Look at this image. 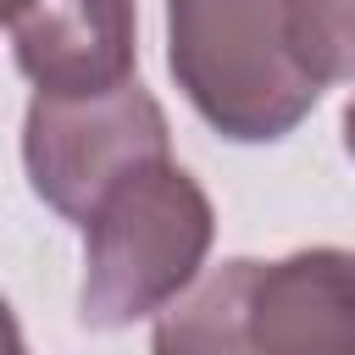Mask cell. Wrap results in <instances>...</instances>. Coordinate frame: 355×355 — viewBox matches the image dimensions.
Here are the masks:
<instances>
[{
  "mask_svg": "<svg viewBox=\"0 0 355 355\" xmlns=\"http://www.w3.org/2000/svg\"><path fill=\"white\" fill-rule=\"evenodd\" d=\"M166 155H172L166 111L139 78L83 100H50V94L28 100V116H22L28 183L55 216L78 227L128 172Z\"/></svg>",
  "mask_w": 355,
  "mask_h": 355,
  "instance_id": "obj_3",
  "label": "cell"
},
{
  "mask_svg": "<svg viewBox=\"0 0 355 355\" xmlns=\"http://www.w3.org/2000/svg\"><path fill=\"white\" fill-rule=\"evenodd\" d=\"M211 239L216 211L189 166L166 155L128 172L83 222V327L116 333L144 316H161L178 294L200 283Z\"/></svg>",
  "mask_w": 355,
  "mask_h": 355,
  "instance_id": "obj_1",
  "label": "cell"
},
{
  "mask_svg": "<svg viewBox=\"0 0 355 355\" xmlns=\"http://www.w3.org/2000/svg\"><path fill=\"white\" fill-rule=\"evenodd\" d=\"M28 6H33V0H0V28H11V22L28 11Z\"/></svg>",
  "mask_w": 355,
  "mask_h": 355,
  "instance_id": "obj_9",
  "label": "cell"
},
{
  "mask_svg": "<svg viewBox=\"0 0 355 355\" xmlns=\"http://www.w3.org/2000/svg\"><path fill=\"white\" fill-rule=\"evenodd\" d=\"M239 327L250 355H355V250L311 244L277 261L244 255Z\"/></svg>",
  "mask_w": 355,
  "mask_h": 355,
  "instance_id": "obj_4",
  "label": "cell"
},
{
  "mask_svg": "<svg viewBox=\"0 0 355 355\" xmlns=\"http://www.w3.org/2000/svg\"><path fill=\"white\" fill-rule=\"evenodd\" d=\"M239 305H244V255L200 272V283L155 316L150 355H250Z\"/></svg>",
  "mask_w": 355,
  "mask_h": 355,
  "instance_id": "obj_6",
  "label": "cell"
},
{
  "mask_svg": "<svg viewBox=\"0 0 355 355\" xmlns=\"http://www.w3.org/2000/svg\"><path fill=\"white\" fill-rule=\"evenodd\" d=\"M11 50L33 94L83 100L133 83L139 11L133 0H33L11 22Z\"/></svg>",
  "mask_w": 355,
  "mask_h": 355,
  "instance_id": "obj_5",
  "label": "cell"
},
{
  "mask_svg": "<svg viewBox=\"0 0 355 355\" xmlns=\"http://www.w3.org/2000/svg\"><path fill=\"white\" fill-rule=\"evenodd\" d=\"M344 150H349V161H355V100L344 105Z\"/></svg>",
  "mask_w": 355,
  "mask_h": 355,
  "instance_id": "obj_10",
  "label": "cell"
},
{
  "mask_svg": "<svg viewBox=\"0 0 355 355\" xmlns=\"http://www.w3.org/2000/svg\"><path fill=\"white\" fill-rule=\"evenodd\" d=\"M166 67L200 122L233 144L288 139L322 100L288 50L283 0H166Z\"/></svg>",
  "mask_w": 355,
  "mask_h": 355,
  "instance_id": "obj_2",
  "label": "cell"
},
{
  "mask_svg": "<svg viewBox=\"0 0 355 355\" xmlns=\"http://www.w3.org/2000/svg\"><path fill=\"white\" fill-rule=\"evenodd\" d=\"M0 355H28L22 327H17V311L6 305V294H0Z\"/></svg>",
  "mask_w": 355,
  "mask_h": 355,
  "instance_id": "obj_8",
  "label": "cell"
},
{
  "mask_svg": "<svg viewBox=\"0 0 355 355\" xmlns=\"http://www.w3.org/2000/svg\"><path fill=\"white\" fill-rule=\"evenodd\" d=\"M288 50L316 89L355 83V0H283Z\"/></svg>",
  "mask_w": 355,
  "mask_h": 355,
  "instance_id": "obj_7",
  "label": "cell"
}]
</instances>
